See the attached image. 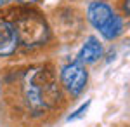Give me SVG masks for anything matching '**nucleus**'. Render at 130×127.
<instances>
[{"mask_svg": "<svg viewBox=\"0 0 130 127\" xmlns=\"http://www.w3.org/2000/svg\"><path fill=\"white\" fill-rule=\"evenodd\" d=\"M113 16V10L109 5L102 4V2H92L89 5V21L95 28H102Z\"/></svg>", "mask_w": 130, "mask_h": 127, "instance_id": "20e7f679", "label": "nucleus"}, {"mask_svg": "<svg viewBox=\"0 0 130 127\" xmlns=\"http://www.w3.org/2000/svg\"><path fill=\"white\" fill-rule=\"evenodd\" d=\"M123 9H125V12H128V14H130V0H125V4H123Z\"/></svg>", "mask_w": 130, "mask_h": 127, "instance_id": "6e6552de", "label": "nucleus"}, {"mask_svg": "<svg viewBox=\"0 0 130 127\" xmlns=\"http://www.w3.org/2000/svg\"><path fill=\"white\" fill-rule=\"evenodd\" d=\"M9 0H0V5H4V4H7Z\"/></svg>", "mask_w": 130, "mask_h": 127, "instance_id": "1a4fd4ad", "label": "nucleus"}, {"mask_svg": "<svg viewBox=\"0 0 130 127\" xmlns=\"http://www.w3.org/2000/svg\"><path fill=\"white\" fill-rule=\"evenodd\" d=\"M101 33H102V37L108 40H113L116 39L118 35L121 33V19L116 16V14H113L111 16V19L101 28Z\"/></svg>", "mask_w": 130, "mask_h": 127, "instance_id": "423d86ee", "label": "nucleus"}, {"mask_svg": "<svg viewBox=\"0 0 130 127\" xmlns=\"http://www.w3.org/2000/svg\"><path fill=\"white\" fill-rule=\"evenodd\" d=\"M18 2H35V0H18Z\"/></svg>", "mask_w": 130, "mask_h": 127, "instance_id": "9d476101", "label": "nucleus"}, {"mask_svg": "<svg viewBox=\"0 0 130 127\" xmlns=\"http://www.w3.org/2000/svg\"><path fill=\"white\" fill-rule=\"evenodd\" d=\"M89 105H90V101H87V103H85L83 106H80V108H78V110H76V113H75V115H71V117L68 118V120H75V118L82 117V115H83V111H87V108H89Z\"/></svg>", "mask_w": 130, "mask_h": 127, "instance_id": "0eeeda50", "label": "nucleus"}, {"mask_svg": "<svg viewBox=\"0 0 130 127\" xmlns=\"http://www.w3.org/2000/svg\"><path fill=\"white\" fill-rule=\"evenodd\" d=\"M101 54H102V47H101L99 40L95 37H90L85 42V45L82 47L80 54H78V61L80 63H95L101 58Z\"/></svg>", "mask_w": 130, "mask_h": 127, "instance_id": "39448f33", "label": "nucleus"}, {"mask_svg": "<svg viewBox=\"0 0 130 127\" xmlns=\"http://www.w3.org/2000/svg\"><path fill=\"white\" fill-rule=\"evenodd\" d=\"M61 80L64 84V87L70 91L71 94H80L83 87H85V82H87V71L82 66L80 63H71L68 66L62 68L61 73Z\"/></svg>", "mask_w": 130, "mask_h": 127, "instance_id": "f03ea898", "label": "nucleus"}, {"mask_svg": "<svg viewBox=\"0 0 130 127\" xmlns=\"http://www.w3.org/2000/svg\"><path fill=\"white\" fill-rule=\"evenodd\" d=\"M19 45L18 30L14 24L2 21L0 23V56H10Z\"/></svg>", "mask_w": 130, "mask_h": 127, "instance_id": "7ed1b4c3", "label": "nucleus"}, {"mask_svg": "<svg viewBox=\"0 0 130 127\" xmlns=\"http://www.w3.org/2000/svg\"><path fill=\"white\" fill-rule=\"evenodd\" d=\"M59 92L56 91L54 84L45 78V75H37L30 80L28 87H26V98L31 108L40 110L45 108L49 101H54V98H57Z\"/></svg>", "mask_w": 130, "mask_h": 127, "instance_id": "f257e3e1", "label": "nucleus"}]
</instances>
